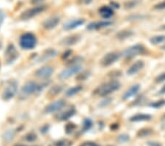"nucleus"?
<instances>
[{
    "instance_id": "obj_1",
    "label": "nucleus",
    "mask_w": 165,
    "mask_h": 146,
    "mask_svg": "<svg viewBox=\"0 0 165 146\" xmlns=\"http://www.w3.org/2000/svg\"><path fill=\"white\" fill-rule=\"evenodd\" d=\"M120 86H121V84L117 81H109V82L99 86L98 88L95 90V92L99 96L105 97L118 90L120 88Z\"/></svg>"
},
{
    "instance_id": "obj_2",
    "label": "nucleus",
    "mask_w": 165,
    "mask_h": 146,
    "mask_svg": "<svg viewBox=\"0 0 165 146\" xmlns=\"http://www.w3.org/2000/svg\"><path fill=\"white\" fill-rule=\"evenodd\" d=\"M37 44V38L32 33H25L20 37L19 45L24 50H32Z\"/></svg>"
},
{
    "instance_id": "obj_3",
    "label": "nucleus",
    "mask_w": 165,
    "mask_h": 146,
    "mask_svg": "<svg viewBox=\"0 0 165 146\" xmlns=\"http://www.w3.org/2000/svg\"><path fill=\"white\" fill-rule=\"evenodd\" d=\"M145 49L142 45L140 44H137L130 46V47L126 49L124 51L122 52V55L125 58H133L135 56L142 55L145 52Z\"/></svg>"
},
{
    "instance_id": "obj_4",
    "label": "nucleus",
    "mask_w": 165,
    "mask_h": 146,
    "mask_svg": "<svg viewBox=\"0 0 165 146\" xmlns=\"http://www.w3.org/2000/svg\"><path fill=\"white\" fill-rule=\"evenodd\" d=\"M82 70V67L80 65H74L71 66L67 69H63L61 73H60V75H58V77L60 80H66L69 77H72L73 75H76L79 73Z\"/></svg>"
},
{
    "instance_id": "obj_5",
    "label": "nucleus",
    "mask_w": 165,
    "mask_h": 146,
    "mask_svg": "<svg viewBox=\"0 0 165 146\" xmlns=\"http://www.w3.org/2000/svg\"><path fill=\"white\" fill-rule=\"evenodd\" d=\"M17 83L15 81H10L4 89L2 92V98L5 100H9L13 98L16 94Z\"/></svg>"
},
{
    "instance_id": "obj_6",
    "label": "nucleus",
    "mask_w": 165,
    "mask_h": 146,
    "mask_svg": "<svg viewBox=\"0 0 165 146\" xmlns=\"http://www.w3.org/2000/svg\"><path fill=\"white\" fill-rule=\"evenodd\" d=\"M46 10V7L44 6H37L32 7V8L27 9L24 11L21 14V19L22 20H29V19L33 18L35 15H38L39 13L43 12Z\"/></svg>"
},
{
    "instance_id": "obj_7",
    "label": "nucleus",
    "mask_w": 165,
    "mask_h": 146,
    "mask_svg": "<svg viewBox=\"0 0 165 146\" xmlns=\"http://www.w3.org/2000/svg\"><path fill=\"white\" fill-rule=\"evenodd\" d=\"M54 69L51 66H44L35 70L34 75L39 79H48L53 75Z\"/></svg>"
},
{
    "instance_id": "obj_8",
    "label": "nucleus",
    "mask_w": 165,
    "mask_h": 146,
    "mask_svg": "<svg viewBox=\"0 0 165 146\" xmlns=\"http://www.w3.org/2000/svg\"><path fill=\"white\" fill-rule=\"evenodd\" d=\"M120 57V54L118 53V52H109V53L106 54L101 60V64L103 67H109V66L112 65L114 63L119 59Z\"/></svg>"
},
{
    "instance_id": "obj_9",
    "label": "nucleus",
    "mask_w": 165,
    "mask_h": 146,
    "mask_svg": "<svg viewBox=\"0 0 165 146\" xmlns=\"http://www.w3.org/2000/svg\"><path fill=\"white\" fill-rule=\"evenodd\" d=\"M65 106V101L63 99L55 100L48 104L45 108V113L46 114H52V113L57 112L61 110Z\"/></svg>"
},
{
    "instance_id": "obj_10",
    "label": "nucleus",
    "mask_w": 165,
    "mask_h": 146,
    "mask_svg": "<svg viewBox=\"0 0 165 146\" xmlns=\"http://www.w3.org/2000/svg\"><path fill=\"white\" fill-rule=\"evenodd\" d=\"M40 86L38 84V83L34 81H28L23 86L21 91L26 95H31L35 93L37 91H38Z\"/></svg>"
},
{
    "instance_id": "obj_11",
    "label": "nucleus",
    "mask_w": 165,
    "mask_h": 146,
    "mask_svg": "<svg viewBox=\"0 0 165 146\" xmlns=\"http://www.w3.org/2000/svg\"><path fill=\"white\" fill-rule=\"evenodd\" d=\"M113 24V22L111 21L106 20V21H95L92 22L90 24L87 25V29L90 30H99V29H102L104 28H107L109 26H111Z\"/></svg>"
},
{
    "instance_id": "obj_12",
    "label": "nucleus",
    "mask_w": 165,
    "mask_h": 146,
    "mask_svg": "<svg viewBox=\"0 0 165 146\" xmlns=\"http://www.w3.org/2000/svg\"><path fill=\"white\" fill-rule=\"evenodd\" d=\"M60 19L58 16H52L50 17L43 22V27L46 30H52L55 28L60 23Z\"/></svg>"
},
{
    "instance_id": "obj_13",
    "label": "nucleus",
    "mask_w": 165,
    "mask_h": 146,
    "mask_svg": "<svg viewBox=\"0 0 165 146\" xmlns=\"http://www.w3.org/2000/svg\"><path fill=\"white\" fill-rule=\"evenodd\" d=\"M85 21V19H73V20L67 21L65 24H64L63 28L65 29V30H73V29L79 28V27L84 24Z\"/></svg>"
},
{
    "instance_id": "obj_14",
    "label": "nucleus",
    "mask_w": 165,
    "mask_h": 146,
    "mask_svg": "<svg viewBox=\"0 0 165 146\" xmlns=\"http://www.w3.org/2000/svg\"><path fill=\"white\" fill-rule=\"evenodd\" d=\"M76 113L75 108L72 107V108H68V109H66L64 112L60 113L57 115V119L58 120L60 121H65V120H68L70 119L71 117L74 115Z\"/></svg>"
},
{
    "instance_id": "obj_15",
    "label": "nucleus",
    "mask_w": 165,
    "mask_h": 146,
    "mask_svg": "<svg viewBox=\"0 0 165 146\" xmlns=\"http://www.w3.org/2000/svg\"><path fill=\"white\" fill-rule=\"evenodd\" d=\"M144 62L142 61H136L134 64H133L131 67H129V69L127 70V74L129 75H133L139 73L140 70L144 67Z\"/></svg>"
},
{
    "instance_id": "obj_16",
    "label": "nucleus",
    "mask_w": 165,
    "mask_h": 146,
    "mask_svg": "<svg viewBox=\"0 0 165 146\" xmlns=\"http://www.w3.org/2000/svg\"><path fill=\"white\" fill-rule=\"evenodd\" d=\"M140 89V85L139 84H134L128 89L125 93L123 95V100H128L130 97H133L135 95Z\"/></svg>"
},
{
    "instance_id": "obj_17",
    "label": "nucleus",
    "mask_w": 165,
    "mask_h": 146,
    "mask_svg": "<svg viewBox=\"0 0 165 146\" xmlns=\"http://www.w3.org/2000/svg\"><path fill=\"white\" fill-rule=\"evenodd\" d=\"M79 38H80V37L78 35H72V36L65 37V38H63L61 41V44L64 46L73 45L79 42Z\"/></svg>"
},
{
    "instance_id": "obj_18",
    "label": "nucleus",
    "mask_w": 165,
    "mask_h": 146,
    "mask_svg": "<svg viewBox=\"0 0 165 146\" xmlns=\"http://www.w3.org/2000/svg\"><path fill=\"white\" fill-rule=\"evenodd\" d=\"M152 117L150 114H137L135 115L132 116L130 118L131 122H143V121H148Z\"/></svg>"
},
{
    "instance_id": "obj_19",
    "label": "nucleus",
    "mask_w": 165,
    "mask_h": 146,
    "mask_svg": "<svg viewBox=\"0 0 165 146\" xmlns=\"http://www.w3.org/2000/svg\"><path fill=\"white\" fill-rule=\"evenodd\" d=\"M100 15L105 19H109L114 15V11L111 7L103 6L98 11Z\"/></svg>"
},
{
    "instance_id": "obj_20",
    "label": "nucleus",
    "mask_w": 165,
    "mask_h": 146,
    "mask_svg": "<svg viewBox=\"0 0 165 146\" xmlns=\"http://www.w3.org/2000/svg\"><path fill=\"white\" fill-rule=\"evenodd\" d=\"M82 89L83 87L81 86H76L71 87V88L68 89L65 91V95L68 97H71L73 96V95H76L77 93L79 92V91H81L82 90Z\"/></svg>"
},
{
    "instance_id": "obj_21",
    "label": "nucleus",
    "mask_w": 165,
    "mask_h": 146,
    "mask_svg": "<svg viewBox=\"0 0 165 146\" xmlns=\"http://www.w3.org/2000/svg\"><path fill=\"white\" fill-rule=\"evenodd\" d=\"M56 55H57V52H56L54 49L53 50H48L44 52L43 55L39 59V61L40 62V61H42L41 62H43L44 61H46L48 58L54 57Z\"/></svg>"
},
{
    "instance_id": "obj_22",
    "label": "nucleus",
    "mask_w": 165,
    "mask_h": 146,
    "mask_svg": "<svg viewBox=\"0 0 165 146\" xmlns=\"http://www.w3.org/2000/svg\"><path fill=\"white\" fill-rule=\"evenodd\" d=\"M153 134V130L151 129V128H142V129L139 130L137 133V137L143 138V137H146L150 136L151 134Z\"/></svg>"
},
{
    "instance_id": "obj_23",
    "label": "nucleus",
    "mask_w": 165,
    "mask_h": 146,
    "mask_svg": "<svg viewBox=\"0 0 165 146\" xmlns=\"http://www.w3.org/2000/svg\"><path fill=\"white\" fill-rule=\"evenodd\" d=\"M62 90H63V87H62L61 86L56 85V86H52V88L49 89L48 94H49L50 95H52V96H54V95H57L58 94H60V93L62 91Z\"/></svg>"
},
{
    "instance_id": "obj_24",
    "label": "nucleus",
    "mask_w": 165,
    "mask_h": 146,
    "mask_svg": "<svg viewBox=\"0 0 165 146\" xmlns=\"http://www.w3.org/2000/svg\"><path fill=\"white\" fill-rule=\"evenodd\" d=\"M165 41V36L160 35V36H153L150 39V42L153 44H159L161 43L164 42Z\"/></svg>"
},
{
    "instance_id": "obj_25",
    "label": "nucleus",
    "mask_w": 165,
    "mask_h": 146,
    "mask_svg": "<svg viewBox=\"0 0 165 146\" xmlns=\"http://www.w3.org/2000/svg\"><path fill=\"white\" fill-rule=\"evenodd\" d=\"M133 35V33L131 31H128V30H123L120 31L117 34V37L119 39H125V38H129V37Z\"/></svg>"
},
{
    "instance_id": "obj_26",
    "label": "nucleus",
    "mask_w": 165,
    "mask_h": 146,
    "mask_svg": "<svg viewBox=\"0 0 165 146\" xmlns=\"http://www.w3.org/2000/svg\"><path fill=\"white\" fill-rule=\"evenodd\" d=\"M73 143L68 139H61L55 143V146H72Z\"/></svg>"
},
{
    "instance_id": "obj_27",
    "label": "nucleus",
    "mask_w": 165,
    "mask_h": 146,
    "mask_svg": "<svg viewBox=\"0 0 165 146\" xmlns=\"http://www.w3.org/2000/svg\"><path fill=\"white\" fill-rule=\"evenodd\" d=\"M37 138H38L37 135L35 133H33V132L27 134L26 135L24 136V139L27 142H34L37 139Z\"/></svg>"
},
{
    "instance_id": "obj_28",
    "label": "nucleus",
    "mask_w": 165,
    "mask_h": 146,
    "mask_svg": "<svg viewBox=\"0 0 165 146\" xmlns=\"http://www.w3.org/2000/svg\"><path fill=\"white\" fill-rule=\"evenodd\" d=\"M14 135H15V131H13V130L10 129L5 134V135H4V139L6 140V141H10L11 139H13Z\"/></svg>"
},
{
    "instance_id": "obj_29",
    "label": "nucleus",
    "mask_w": 165,
    "mask_h": 146,
    "mask_svg": "<svg viewBox=\"0 0 165 146\" xmlns=\"http://www.w3.org/2000/svg\"><path fill=\"white\" fill-rule=\"evenodd\" d=\"M93 126V121L90 119H85L84 121V124H83V130L84 131H87L92 127Z\"/></svg>"
},
{
    "instance_id": "obj_30",
    "label": "nucleus",
    "mask_w": 165,
    "mask_h": 146,
    "mask_svg": "<svg viewBox=\"0 0 165 146\" xmlns=\"http://www.w3.org/2000/svg\"><path fill=\"white\" fill-rule=\"evenodd\" d=\"M164 105H165V100H160L159 101H156V102L151 104L150 106L153 107V108H160V107L163 106Z\"/></svg>"
},
{
    "instance_id": "obj_31",
    "label": "nucleus",
    "mask_w": 165,
    "mask_h": 146,
    "mask_svg": "<svg viewBox=\"0 0 165 146\" xmlns=\"http://www.w3.org/2000/svg\"><path fill=\"white\" fill-rule=\"evenodd\" d=\"M75 128H76V126L73 123H72V122H70V123L67 124L65 126L66 133H67L68 134H71L73 131V130L75 129Z\"/></svg>"
},
{
    "instance_id": "obj_32",
    "label": "nucleus",
    "mask_w": 165,
    "mask_h": 146,
    "mask_svg": "<svg viewBox=\"0 0 165 146\" xmlns=\"http://www.w3.org/2000/svg\"><path fill=\"white\" fill-rule=\"evenodd\" d=\"M82 60H83V58L78 56V57H76V58H73V59L71 60V61L68 63V64L69 65H71V66L78 65V63H79V62L82 61Z\"/></svg>"
},
{
    "instance_id": "obj_33",
    "label": "nucleus",
    "mask_w": 165,
    "mask_h": 146,
    "mask_svg": "<svg viewBox=\"0 0 165 146\" xmlns=\"http://www.w3.org/2000/svg\"><path fill=\"white\" fill-rule=\"evenodd\" d=\"M129 140V136L127 135V134H121V135H120L119 137H118V141L120 142V143H126V142H128Z\"/></svg>"
},
{
    "instance_id": "obj_34",
    "label": "nucleus",
    "mask_w": 165,
    "mask_h": 146,
    "mask_svg": "<svg viewBox=\"0 0 165 146\" xmlns=\"http://www.w3.org/2000/svg\"><path fill=\"white\" fill-rule=\"evenodd\" d=\"M80 146H101V145L96 143H94V142L89 141V142H85V143H81Z\"/></svg>"
},
{
    "instance_id": "obj_35",
    "label": "nucleus",
    "mask_w": 165,
    "mask_h": 146,
    "mask_svg": "<svg viewBox=\"0 0 165 146\" xmlns=\"http://www.w3.org/2000/svg\"><path fill=\"white\" fill-rule=\"evenodd\" d=\"M164 81H165V73H162L161 75H159V76L156 78V81L157 83H162Z\"/></svg>"
},
{
    "instance_id": "obj_36",
    "label": "nucleus",
    "mask_w": 165,
    "mask_h": 146,
    "mask_svg": "<svg viewBox=\"0 0 165 146\" xmlns=\"http://www.w3.org/2000/svg\"><path fill=\"white\" fill-rule=\"evenodd\" d=\"M155 8L157 10H163L165 9V1L162 2L157 4L156 5H155Z\"/></svg>"
},
{
    "instance_id": "obj_37",
    "label": "nucleus",
    "mask_w": 165,
    "mask_h": 146,
    "mask_svg": "<svg viewBox=\"0 0 165 146\" xmlns=\"http://www.w3.org/2000/svg\"><path fill=\"white\" fill-rule=\"evenodd\" d=\"M71 53H72V51H71V50H67V51H65L63 54V55H62V58H63V60L67 59L68 58L70 57V55H71Z\"/></svg>"
},
{
    "instance_id": "obj_38",
    "label": "nucleus",
    "mask_w": 165,
    "mask_h": 146,
    "mask_svg": "<svg viewBox=\"0 0 165 146\" xmlns=\"http://www.w3.org/2000/svg\"><path fill=\"white\" fill-rule=\"evenodd\" d=\"M147 145L148 146H162L160 143L154 141H148L147 142Z\"/></svg>"
},
{
    "instance_id": "obj_39",
    "label": "nucleus",
    "mask_w": 165,
    "mask_h": 146,
    "mask_svg": "<svg viewBox=\"0 0 165 146\" xmlns=\"http://www.w3.org/2000/svg\"><path fill=\"white\" fill-rule=\"evenodd\" d=\"M111 7L112 8H118V7H120V5H118V4L115 3V2H112L111 3Z\"/></svg>"
},
{
    "instance_id": "obj_40",
    "label": "nucleus",
    "mask_w": 165,
    "mask_h": 146,
    "mask_svg": "<svg viewBox=\"0 0 165 146\" xmlns=\"http://www.w3.org/2000/svg\"><path fill=\"white\" fill-rule=\"evenodd\" d=\"M4 18H5V15H4L3 13H0V27H1L2 23L3 22Z\"/></svg>"
},
{
    "instance_id": "obj_41",
    "label": "nucleus",
    "mask_w": 165,
    "mask_h": 146,
    "mask_svg": "<svg viewBox=\"0 0 165 146\" xmlns=\"http://www.w3.org/2000/svg\"><path fill=\"white\" fill-rule=\"evenodd\" d=\"M159 94H162V95L165 94V85L160 89V91H159Z\"/></svg>"
},
{
    "instance_id": "obj_42",
    "label": "nucleus",
    "mask_w": 165,
    "mask_h": 146,
    "mask_svg": "<svg viewBox=\"0 0 165 146\" xmlns=\"http://www.w3.org/2000/svg\"><path fill=\"white\" fill-rule=\"evenodd\" d=\"M14 146H29V145H24V144H15V145Z\"/></svg>"
}]
</instances>
